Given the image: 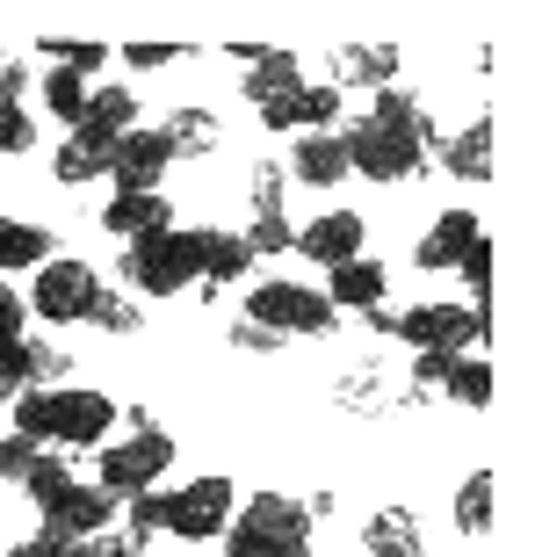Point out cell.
Listing matches in <instances>:
<instances>
[{
	"label": "cell",
	"instance_id": "obj_1",
	"mask_svg": "<svg viewBox=\"0 0 535 557\" xmlns=\"http://www.w3.org/2000/svg\"><path fill=\"white\" fill-rule=\"evenodd\" d=\"M340 145H348V174H370V182H412V174L427 166V152L441 145V124L412 102L406 87H376L370 116L340 131Z\"/></svg>",
	"mask_w": 535,
	"mask_h": 557
},
{
	"label": "cell",
	"instance_id": "obj_2",
	"mask_svg": "<svg viewBox=\"0 0 535 557\" xmlns=\"http://www.w3.org/2000/svg\"><path fill=\"white\" fill-rule=\"evenodd\" d=\"M311 550V515L289 493H253L247 515L225 521V557H304Z\"/></svg>",
	"mask_w": 535,
	"mask_h": 557
},
{
	"label": "cell",
	"instance_id": "obj_3",
	"mask_svg": "<svg viewBox=\"0 0 535 557\" xmlns=\"http://www.w3.org/2000/svg\"><path fill=\"white\" fill-rule=\"evenodd\" d=\"M124 289L130 297H182L203 275V232H152L124 247Z\"/></svg>",
	"mask_w": 535,
	"mask_h": 557
},
{
	"label": "cell",
	"instance_id": "obj_4",
	"mask_svg": "<svg viewBox=\"0 0 535 557\" xmlns=\"http://www.w3.org/2000/svg\"><path fill=\"white\" fill-rule=\"evenodd\" d=\"M247 319H253V326H275L283 341H304V333L319 341V333H333L326 289H304V283H253Z\"/></svg>",
	"mask_w": 535,
	"mask_h": 557
},
{
	"label": "cell",
	"instance_id": "obj_5",
	"mask_svg": "<svg viewBox=\"0 0 535 557\" xmlns=\"http://www.w3.org/2000/svg\"><path fill=\"white\" fill-rule=\"evenodd\" d=\"M174 463V442L160 428H138L130 442H109L102 449V493L109 499H130V493H152Z\"/></svg>",
	"mask_w": 535,
	"mask_h": 557
},
{
	"label": "cell",
	"instance_id": "obj_6",
	"mask_svg": "<svg viewBox=\"0 0 535 557\" xmlns=\"http://www.w3.org/2000/svg\"><path fill=\"white\" fill-rule=\"evenodd\" d=\"M391 333H406L420 355H471L477 341H485V311L477 305H420V311H406Z\"/></svg>",
	"mask_w": 535,
	"mask_h": 557
},
{
	"label": "cell",
	"instance_id": "obj_7",
	"mask_svg": "<svg viewBox=\"0 0 535 557\" xmlns=\"http://www.w3.org/2000/svg\"><path fill=\"white\" fill-rule=\"evenodd\" d=\"M225 521H232V478H196V485H182V493L160 499V529L166 536L203 543V536H217Z\"/></svg>",
	"mask_w": 535,
	"mask_h": 557
},
{
	"label": "cell",
	"instance_id": "obj_8",
	"mask_svg": "<svg viewBox=\"0 0 535 557\" xmlns=\"http://www.w3.org/2000/svg\"><path fill=\"white\" fill-rule=\"evenodd\" d=\"M116 428V406L87 384H51V434L43 442H65V449H95Z\"/></svg>",
	"mask_w": 535,
	"mask_h": 557
},
{
	"label": "cell",
	"instance_id": "obj_9",
	"mask_svg": "<svg viewBox=\"0 0 535 557\" xmlns=\"http://www.w3.org/2000/svg\"><path fill=\"white\" fill-rule=\"evenodd\" d=\"M95 269H87V261H59V253H51V261H43L37 269V283H29V311H37V319H87V305H95Z\"/></svg>",
	"mask_w": 535,
	"mask_h": 557
},
{
	"label": "cell",
	"instance_id": "obj_10",
	"mask_svg": "<svg viewBox=\"0 0 535 557\" xmlns=\"http://www.w3.org/2000/svg\"><path fill=\"white\" fill-rule=\"evenodd\" d=\"M166 166H174V152H166L160 131H124V138L109 145V174H116V196H152Z\"/></svg>",
	"mask_w": 535,
	"mask_h": 557
},
{
	"label": "cell",
	"instance_id": "obj_11",
	"mask_svg": "<svg viewBox=\"0 0 535 557\" xmlns=\"http://www.w3.org/2000/svg\"><path fill=\"white\" fill-rule=\"evenodd\" d=\"M362 210H326V218H311L304 232H289V247L319 261V269H340V261H362Z\"/></svg>",
	"mask_w": 535,
	"mask_h": 557
},
{
	"label": "cell",
	"instance_id": "obj_12",
	"mask_svg": "<svg viewBox=\"0 0 535 557\" xmlns=\"http://www.w3.org/2000/svg\"><path fill=\"white\" fill-rule=\"evenodd\" d=\"M477 239H485V225H477L471 210H441V218H434V232L412 247V261H420V269H456Z\"/></svg>",
	"mask_w": 535,
	"mask_h": 557
},
{
	"label": "cell",
	"instance_id": "obj_13",
	"mask_svg": "<svg viewBox=\"0 0 535 557\" xmlns=\"http://www.w3.org/2000/svg\"><path fill=\"white\" fill-rule=\"evenodd\" d=\"M333 116H340V87H297V95L261 109L268 131H326Z\"/></svg>",
	"mask_w": 535,
	"mask_h": 557
},
{
	"label": "cell",
	"instance_id": "obj_14",
	"mask_svg": "<svg viewBox=\"0 0 535 557\" xmlns=\"http://www.w3.org/2000/svg\"><path fill=\"white\" fill-rule=\"evenodd\" d=\"M289 174H297L304 188L348 182V145L333 138V131H304V138H297V152H289Z\"/></svg>",
	"mask_w": 535,
	"mask_h": 557
},
{
	"label": "cell",
	"instance_id": "obj_15",
	"mask_svg": "<svg viewBox=\"0 0 535 557\" xmlns=\"http://www.w3.org/2000/svg\"><path fill=\"white\" fill-rule=\"evenodd\" d=\"M109 515H116V499H109L102 485H73V493L43 515V529H59V536H102Z\"/></svg>",
	"mask_w": 535,
	"mask_h": 557
},
{
	"label": "cell",
	"instance_id": "obj_16",
	"mask_svg": "<svg viewBox=\"0 0 535 557\" xmlns=\"http://www.w3.org/2000/svg\"><path fill=\"white\" fill-rule=\"evenodd\" d=\"M391 370H348L340 376V406L348 413H391V406H420L427 392H391Z\"/></svg>",
	"mask_w": 535,
	"mask_h": 557
},
{
	"label": "cell",
	"instance_id": "obj_17",
	"mask_svg": "<svg viewBox=\"0 0 535 557\" xmlns=\"http://www.w3.org/2000/svg\"><path fill=\"white\" fill-rule=\"evenodd\" d=\"M333 73L348 87H398V44H340Z\"/></svg>",
	"mask_w": 535,
	"mask_h": 557
},
{
	"label": "cell",
	"instance_id": "obj_18",
	"mask_svg": "<svg viewBox=\"0 0 535 557\" xmlns=\"http://www.w3.org/2000/svg\"><path fill=\"white\" fill-rule=\"evenodd\" d=\"M304 87V65H297V51H261V59L247 65V102L268 109V102H283V95H297Z\"/></svg>",
	"mask_w": 535,
	"mask_h": 557
},
{
	"label": "cell",
	"instance_id": "obj_19",
	"mask_svg": "<svg viewBox=\"0 0 535 557\" xmlns=\"http://www.w3.org/2000/svg\"><path fill=\"white\" fill-rule=\"evenodd\" d=\"M102 225L116 232V239H152V232H174V218H166V203H160V188L152 196H116V203L102 210Z\"/></svg>",
	"mask_w": 535,
	"mask_h": 557
},
{
	"label": "cell",
	"instance_id": "obj_20",
	"mask_svg": "<svg viewBox=\"0 0 535 557\" xmlns=\"http://www.w3.org/2000/svg\"><path fill=\"white\" fill-rule=\"evenodd\" d=\"M434 152H441V166H449L456 182H485V174H493V116L471 124L463 138H441Z\"/></svg>",
	"mask_w": 535,
	"mask_h": 557
},
{
	"label": "cell",
	"instance_id": "obj_21",
	"mask_svg": "<svg viewBox=\"0 0 535 557\" xmlns=\"http://www.w3.org/2000/svg\"><path fill=\"white\" fill-rule=\"evenodd\" d=\"M80 131H87V138H102V145H116L124 131H138V95H124V87H95Z\"/></svg>",
	"mask_w": 535,
	"mask_h": 557
},
{
	"label": "cell",
	"instance_id": "obj_22",
	"mask_svg": "<svg viewBox=\"0 0 535 557\" xmlns=\"http://www.w3.org/2000/svg\"><path fill=\"white\" fill-rule=\"evenodd\" d=\"M253 269V253L239 232H203V297H217L225 283H239V275Z\"/></svg>",
	"mask_w": 535,
	"mask_h": 557
},
{
	"label": "cell",
	"instance_id": "obj_23",
	"mask_svg": "<svg viewBox=\"0 0 535 557\" xmlns=\"http://www.w3.org/2000/svg\"><path fill=\"white\" fill-rule=\"evenodd\" d=\"M326 305L340 311H370V305H384V269H376V261H340V269H333V283H326Z\"/></svg>",
	"mask_w": 535,
	"mask_h": 557
},
{
	"label": "cell",
	"instance_id": "obj_24",
	"mask_svg": "<svg viewBox=\"0 0 535 557\" xmlns=\"http://www.w3.org/2000/svg\"><path fill=\"white\" fill-rule=\"evenodd\" d=\"M362 550L370 557H420V529H412L406 507H384V515L362 521Z\"/></svg>",
	"mask_w": 535,
	"mask_h": 557
},
{
	"label": "cell",
	"instance_id": "obj_25",
	"mask_svg": "<svg viewBox=\"0 0 535 557\" xmlns=\"http://www.w3.org/2000/svg\"><path fill=\"white\" fill-rule=\"evenodd\" d=\"M160 138H166V152H174V160H196V152H210L225 131H217V116H210V109H174Z\"/></svg>",
	"mask_w": 535,
	"mask_h": 557
},
{
	"label": "cell",
	"instance_id": "obj_26",
	"mask_svg": "<svg viewBox=\"0 0 535 557\" xmlns=\"http://www.w3.org/2000/svg\"><path fill=\"white\" fill-rule=\"evenodd\" d=\"M51 174H59V182H102L109 174V145L102 138H87V131H73V138L59 145V160H51Z\"/></svg>",
	"mask_w": 535,
	"mask_h": 557
},
{
	"label": "cell",
	"instance_id": "obj_27",
	"mask_svg": "<svg viewBox=\"0 0 535 557\" xmlns=\"http://www.w3.org/2000/svg\"><path fill=\"white\" fill-rule=\"evenodd\" d=\"M43 261H51V232L0 218V269H43Z\"/></svg>",
	"mask_w": 535,
	"mask_h": 557
},
{
	"label": "cell",
	"instance_id": "obj_28",
	"mask_svg": "<svg viewBox=\"0 0 535 557\" xmlns=\"http://www.w3.org/2000/svg\"><path fill=\"white\" fill-rule=\"evenodd\" d=\"M73 485H80V478H73V463H65V456H37V463H29V478H22V493L37 499V515H51Z\"/></svg>",
	"mask_w": 535,
	"mask_h": 557
},
{
	"label": "cell",
	"instance_id": "obj_29",
	"mask_svg": "<svg viewBox=\"0 0 535 557\" xmlns=\"http://www.w3.org/2000/svg\"><path fill=\"white\" fill-rule=\"evenodd\" d=\"M456 529H463V536H485V529H493V471L463 478V493H456Z\"/></svg>",
	"mask_w": 535,
	"mask_h": 557
},
{
	"label": "cell",
	"instance_id": "obj_30",
	"mask_svg": "<svg viewBox=\"0 0 535 557\" xmlns=\"http://www.w3.org/2000/svg\"><path fill=\"white\" fill-rule=\"evenodd\" d=\"M87 95H95V87H87L80 73H65V65L43 81V102H51V116H59V124H73V131L87 124Z\"/></svg>",
	"mask_w": 535,
	"mask_h": 557
},
{
	"label": "cell",
	"instance_id": "obj_31",
	"mask_svg": "<svg viewBox=\"0 0 535 557\" xmlns=\"http://www.w3.org/2000/svg\"><path fill=\"white\" fill-rule=\"evenodd\" d=\"M441 384H449V398H456V406H493V370H485L477 355H456Z\"/></svg>",
	"mask_w": 535,
	"mask_h": 557
},
{
	"label": "cell",
	"instance_id": "obj_32",
	"mask_svg": "<svg viewBox=\"0 0 535 557\" xmlns=\"http://www.w3.org/2000/svg\"><path fill=\"white\" fill-rule=\"evenodd\" d=\"M87 319H95L102 333H138L145 326V311H138V297H130V289H95Z\"/></svg>",
	"mask_w": 535,
	"mask_h": 557
},
{
	"label": "cell",
	"instance_id": "obj_33",
	"mask_svg": "<svg viewBox=\"0 0 535 557\" xmlns=\"http://www.w3.org/2000/svg\"><path fill=\"white\" fill-rule=\"evenodd\" d=\"M239 239H247L253 261H268V253H289V218H283V210H253V225L239 232Z\"/></svg>",
	"mask_w": 535,
	"mask_h": 557
},
{
	"label": "cell",
	"instance_id": "obj_34",
	"mask_svg": "<svg viewBox=\"0 0 535 557\" xmlns=\"http://www.w3.org/2000/svg\"><path fill=\"white\" fill-rule=\"evenodd\" d=\"M22 370H29V384H43V392H51V384H65V370H73V362H65V348H51V341H29V333H22Z\"/></svg>",
	"mask_w": 535,
	"mask_h": 557
},
{
	"label": "cell",
	"instance_id": "obj_35",
	"mask_svg": "<svg viewBox=\"0 0 535 557\" xmlns=\"http://www.w3.org/2000/svg\"><path fill=\"white\" fill-rule=\"evenodd\" d=\"M15 434L43 449V434H51V392H43V384H29V392H15Z\"/></svg>",
	"mask_w": 535,
	"mask_h": 557
},
{
	"label": "cell",
	"instance_id": "obj_36",
	"mask_svg": "<svg viewBox=\"0 0 535 557\" xmlns=\"http://www.w3.org/2000/svg\"><path fill=\"white\" fill-rule=\"evenodd\" d=\"M43 51H51L65 73H80V81H87V73H102V59H109L102 44H87V37H43Z\"/></svg>",
	"mask_w": 535,
	"mask_h": 557
},
{
	"label": "cell",
	"instance_id": "obj_37",
	"mask_svg": "<svg viewBox=\"0 0 535 557\" xmlns=\"http://www.w3.org/2000/svg\"><path fill=\"white\" fill-rule=\"evenodd\" d=\"M8 557H87L80 536H59V529H37V536H22Z\"/></svg>",
	"mask_w": 535,
	"mask_h": 557
},
{
	"label": "cell",
	"instance_id": "obj_38",
	"mask_svg": "<svg viewBox=\"0 0 535 557\" xmlns=\"http://www.w3.org/2000/svg\"><path fill=\"white\" fill-rule=\"evenodd\" d=\"M37 456H43L37 442H22V434H0V485H22Z\"/></svg>",
	"mask_w": 535,
	"mask_h": 557
},
{
	"label": "cell",
	"instance_id": "obj_39",
	"mask_svg": "<svg viewBox=\"0 0 535 557\" xmlns=\"http://www.w3.org/2000/svg\"><path fill=\"white\" fill-rule=\"evenodd\" d=\"M29 138H37V131H29V109L0 102V152H29Z\"/></svg>",
	"mask_w": 535,
	"mask_h": 557
},
{
	"label": "cell",
	"instance_id": "obj_40",
	"mask_svg": "<svg viewBox=\"0 0 535 557\" xmlns=\"http://www.w3.org/2000/svg\"><path fill=\"white\" fill-rule=\"evenodd\" d=\"M232 348H239V355H275V348H289V341H283L275 326H253V319H239V326H232Z\"/></svg>",
	"mask_w": 535,
	"mask_h": 557
},
{
	"label": "cell",
	"instance_id": "obj_41",
	"mask_svg": "<svg viewBox=\"0 0 535 557\" xmlns=\"http://www.w3.org/2000/svg\"><path fill=\"white\" fill-rule=\"evenodd\" d=\"M456 275H463V283H471L477 297H493V247H485V239H477V247L463 253V261H456Z\"/></svg>",
	"mask_w": 535,
	"mask_h": 557
},
{
	"label": "cell",
	"instance_id": "obj_42",
	"mask_svg": "<svg viewBox=\"0 0 535 557\" xmlns=\"http://www.w3.org/2000/svg\"><path fill=\"white\" fill-rule=\"evenodd\" d=\"M124 59H130V73H160V65L188 59V51H182V44H130Z\"/></svg>",
	"mask_w": 535,
	"mask_h": 557
},
{
	"label": "cell",
	"instance_id": "obj_43",
	"mask_svg": "<svg viewBox=\"0 0 535 557\" xmlns=\"http://www.w3.org/2000/svg\"><path fill=\"white\" fill-rule=\"evenodd\" d=\"M8 341H22V297L0 283V348H8Z\"/></svg>",
	"mask_w": 535,
	"mask_h": 557
},
{
	"label": "cell",
	"instance_id": "obj_44",
	"mask_svg": "<svg viewBox=\"0 0 535 557\" xmlns=\"http://www.w3.org/2000/svg\"><path fill=\"white\" fill-rule=\"evenodd\" d=\"M0 102H22V65H0Z\"/></svg>",
	"mask_w": 535,
	"mask_h": 557
}]
</instances>
